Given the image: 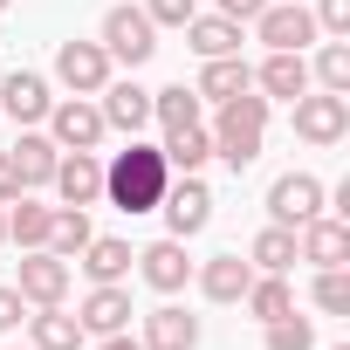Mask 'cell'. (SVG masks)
<instances>
[{"label":"cell","instance_id":"6","mask_svg":"<svg viewBox=\"0 0 350 350\" xmlns=\"http://www.w3.org/2000/svg\"><path fill=\"white\" fill-rule=\"evenodd\" d=\"M49 110H55V83L42 69H8L0 76V117H14L21 131H35V124H49Z\"/></svg>","mask_w":350,"mask_h":350},{"label":"cell","instance_id":"43","mask_svg":"<svg viewBox=\"0 0 350 350\" xmlns=\"http://www.w3.org/2000/svg\"><path fill=\"white\" fill-rule=\"evenodd\" d=\"M21 350H35V343H21Z\"/></svg>","mask_w":350,"mask_h":350},{"label":"cell","instance_id":"29","mask_svg":"<svg viewBox=\"0 0 350 350\" xmlns=\"http://www.w3.org/2000/svg\"><path fill=\"white\" fill-rule=\"evenodd\" d=\"M90 206H55V227H49V254H62V261H76L83 247H90Z\"/></svg>","mask_w":350,"mask_h":350},{"label":"cell","instance_id":"11","mask_svg":"<svg viewBox=\"0 0 350 350\" xmlns=\"http://www.w3.org/2000/svg\"><path fill=\"white\" fill-rule=\"evenodd\" d=\"M295 261H309V268H350V220H336V213L302 220L295 227Z\"/></svg>","mask_w":350,"mask_h":350},{"label":"cell","instance_id":"7","mask_svg":"<svg viewBox=\"0 0 350 350\" xmlns=\"http://www.w3.org/2000/svg\"><path fill=\"white\" fill-rule=\"evenodd\" d=\"M49 137H55L62 151H96V144L110 137V124H103V110H96L90 96H55V110H49Z\"/></svg>","mask_w":350,"mask_h":350},{"label":"cell","instance_id":"8","mask_svg":"<svg viewBox=\"0 0 350 350\" xmlns=\"http://www.w3.org/2000/svg\"><path fill=\"white\" fill-rule=\"evenodd\" d=\"M254 42H268V49H288V55H302V49L316 42V14L302 8V0H268V8L254 14Z\"/></svg>","mask_w":350,"mask_h":350},{"label":"cell","instance_id":"36","mask_svg":"<svg viewBox=\"0 0 350 350\" xmlns=\"http://www.w3.org/2000/svg\"><path fill=\"white\" fill-rule=\"evenodd\" d=\"M28 323V302H21V288L8 282V288H0V329H21Z\"/></svg>","mask_w":350,"mask_h":350},{"label":"cell","instance_id":"27","mask_svg":"<svg viewBox=\"0 0 350 350\" xmlns=\"http://www.w3.org/2000/svg\"><path fill=\"white\" fill-rule=\"evenodd\" d=\"M247 261H254V275H288L295 268V227H261L254 241H247Z\"/></svg>","mask_w":350,"mask_h":350},{"label":"cell","instance_id":"34","mask_svg":"<svg viewBox=\"0 0 350 350\" xmlns=\"http://www.w3.org/2000/svg\"><path fill=\"white\" fill-rule=\"evenodd\" d=\"M309 14H316V28H323L329 42H350V0H316Z\"/></svg>","mask_w":350,"mask_h":350},{"label":"cell","instance_id":"30","mask_svg":"<svg viewBox=\"0 0 350 350\" xmlns=\"http://www.w3.org/2000/svg\"><path fill=\"white\" fill-rule=\"evenodd\" d=\"M158 151H165V165H172V172H206V158H213V137L193 124V131H172Z\"/></svg>","mask_w":350,"mask_h":350},{"label":"cell","instance_id":"26","mask_svg":"<svg viewBox=\"0 0 350 350\" xmlns=\"http://www.w3.org/2000/svg\"><path fill=\"white\" fill-rule=\"evenodd\" d=\"M200 90H186V83H172V90H151V124L172 137V131H193L200 124Z\"/></svg>","mask_w":350,"mask_h":350},{"label":"cell","instance_id":"14","mask_svg":"<svg viewBox=\"0 0 350 350\" xmlns=\"http://www.w3.org/2000/svg\"><path fill=\"white\" fill-rule=\"evenodd\" d=\"M49 193H55L62 206H96V200H103V158H96V151H62Z\"/></svg>","mask_w":350,"mask_h":350},{"label":"cell","instance_id":"28","mask_svg":"<svg viewBox=\"0 0 350 350\" xmlns=\"http://www.w3.org/2000/svg\"><path fill=\"white\" fill-rule=\"evenodd\" d=\"M241 302H247V316H254V323H275V316H288V309H295V288H288V275H254Z\"/></svg>","mask_w":350,"mask_h":350},{"label":"cell","instance_id":"32","mask_svg":"<svg viewBox=\"0 0 350 350\" xmlns=\"http://www.w3.org/2000/svg\"><path fill=\"white\" fill-rule=\"evenodd\" d=\"M261 329H268V350H316V323L295 316V309L275 316V323H261Z\"/></svg>","mask_w":350,"mask_h":350},{"label":"cell","instance_id":"5","mask_svg":"<svg viewBox=\"0 0 350 350\" xmlns=\"http://www.w3.org/2000/svg\"><path fill=\"white\" fill-rule=\"evenodd\" d=\"M295 137L316 144V151L343 144V137H350V96H336V90H302V96H295Z\"/></svg>","mask_w":350,"mask_h":350},{"label":"cell","instance_id":"3","mask_svg":"<svg viewBox=\"0 0 350 350\" xmlns=\"http://www.w3.org/2000/svg\"><path fill=\"white\" fill-rule=\"evenodd\" d=\"M158 213H165V234H172V241H193V234H206V220H213V186L200 179V172H172Z\"/></svg>","mask_w":350,"mask_h":350},{"label":"cell","instance_id":"25","mask_svg":"<svg viewBox=\"0 0 350 350\" xmlns=\"http://www.w3.org/2000/svg\"><path fill=\"white\" fill-rule=\"evenodd\" d=\"M186 49H193L200 62H213V55H241V28H234L227 14H193V21H186Z\"/></svg>","mask_w":350,"mask_h":350},{"label":"cell","instance_id":"9","mask_svg":"<svg viewBox=\"0 0 350 350\" xmlns=\"http://www.w3.org/2000/svg\"><path fill=\"white\" fill-rule=\"evenodd\" d=\"M323 179H316V172H282V179L268 186V220L275 227H302V220H316L323 213Z\"/></svg>","mask_w":350,"mask_h":350},{"label":"cell","instance_id":"13","mask_svg":"<svg viewBox=\"0 0 350 350\" xmlns=\"http://www.w3.org/2000/svg\"><path fill=\"white\" fill-rule=\"evenodd\" d=\"M131 288L124 282H90V295H83V309H76V323H83V336H117V329H131Z\"/></svg>","mask_w":350,"mask_h":350},{"label":"cell","instance_id":"17","mask_svg":"<svg viewBox=\"0 0 350 350\" xmlns=\"http://www.w3.org/2000/svg\"><path fill=\"white\" fill-rule=\"evenodd\" d=\"M8 158H14V172H21V193H49L55 165H62V144H55L49 131H21Z\"/></svg>","mask_w":350,"mask_h":350},{"label":"cell","instance_id":"21","mask_svg":"<svg viewBox=\"0 0 350 350\" xmlns=\"http://www.w3.org/2000/svg\"><path fill=\"white\" fill-rule=\"evenodd\" d=\"M49 227H55V206L49 200H35V193H21V200H8V241L28 254V247H49Z\"/></svg>","mask_w":350,"mask_h":350},{"label":"cell","instance_id":"12","mask_svg":"<svg viewBox=\"0 0 350 350\" xmlns=\"http://www.w3.org/2000/svg\"><path fill=\"white\" fill-rule=\"evenodd\" d=\"M14 288H21V302H28V309H49V302H62V295H69V261H62V254H49V247H28V254H21V268H14Z\"/></svg>","mask_w":350,"mask_h":350},{"label":"cell","instance_id":"18","mask_svg":"<svg viewBox=\"0 0 350 350\" xmlns=\"http://www.w3.org/2000/svg\"><path fill=\"white\" fill-rule=\"evenodd\" d=\"M254 90L268 103H295L309 90V55H288V49H268V62L254 69Z\"/></svg>","mask_w":350,"mask_h":350},{"label":"cell","instance_id":"10","mask_svg":"<svg viewBox=\"0 0 350 350\" xmlns=\"http://www.w3.org/2000/svg\"><path fill=\"white\" fill-rule=\"evenodd\" d=\"M110 55H103V42H62L55 49V83L69 90V96H96L103 83H110Z\"/></svg>","mask_w":350,"mask_h":350},{"label":"cell","instance_id":"39","mask_svg":"<svg viewBox=\"0 0 350 350\" xmlns=\"http://www.w3.org/2000/svg\"><path fill=\"white\" fill-rule=\"evenodd\" d=\"M96 350H144V343H137V336H131V329H117V336H103V343H96Z\"/></svg>","mask_w":350,"mask_h":350},{"label":"cell","instance_id":"24","mask_svg":"<svg viewBox=\"0 0 350 350\" xmlns=\"http://www.w3.org/2000/svg\"><path fill=\"white\" fill-rule=\"evenodd\" d=\"M200 103H227V96H241V90H254V69L241 62V55H213V62H200Z\"/></svg>","mask_w":350,"mask_h":350},{"label":"cell","instance_id":"4","mask_svg":"<svg viewBox=\"0 0 350 350\" xmlns=\"http://www.w3.org/2000/svg\"><path fill=\"white\" fill-rule=\"evenodd\" d=\"M96 42H103V55H110V62H124V69H144V62L158 55V28H151V14H144V8H110Z\"/></svg>","mask_w":350,"mask_h":350},{"label":"cell","instance_id":"15","mask_svg":"<svg viewBox=\"0 0 350 350\" xmlns=\"http://www.w3.org/2000/svg\"><path fill=\"white\" fill-rule=\"evenodd\" d=\"M96 96H103L96 110H103V124H110V131L137 137V131L151 124V90H144V83H131V76H110V83H103Z\"/></svg>","mask_w":350,"mask_h":350},{"label":"cell","instance_id":"1","mask_svg":"<svg viewBox=\"0 0 350 350\" xmlns=\"http://www.w3.org/2000/svg\"><path fill=\"white\" fill-rule=\"evenodd\" d=\"M165 186H172V165H165V151L144 144V137H131L124 151L103 158V200H110L117 213H158Z\"/></svg>","mask_w":350,"mask_h":350},{"label":"cell","instance_id":"16","mask_svg":"<svg viewBox=\"0 0 350 350\" xmlns=\"http://www.w3.org/2000/svg\"><path fill=\"white\" fill-rule=\"evenodd\" d=\"M137 275H144V288H158V295H179L186 282H193V261H186V241H151V247H137Z\"/></svg>","mask_w":350,"mask_h":350},{"label":"cell","instance_id":"31","mask_svg":"<svg viewBox=\"0 0 350 350\" xmlns=\"http://www.w3.org/2000/svg\"><path fill=\"white\" fill-rule=\"evenodd\" d=\"M309 83H316V90L350 96V42H323V49H316V62H309Z\"/></svg>","mask_w":350,"mask_h":350},{"label":"cell","instance_id":"38","mask_svg":"<svg viewBox=\"0 0 350 350\" xmlns=\"http://www.w3.org/2000/svg\"><path fill=\"white\" fill-rule=\"evenodd\" d=\"M8 200H21V172H14L8 151H0V206H8Z\"/></svg>","mask_w":350,"mask_h":350},{"label":"cell","instance_id":"40","mask_svg":"<svg viewBox=\"0 0 350 350\" xmlns=\"http://www.w3.org/2000/svg\"><path fill=\"white\" fill-rule=\"evenodd\" d=\"M0 247H8V206H0Z\"/></svg>","mask_w":350,"mask_h":350},{"label":"cell","instance_id":"35","mask_svg":"<svg viewBox=\"0 0 350 350\" xmlns=\"http://www.w3.org/2000/svg\"><path fill=\"white\" fill-rule=\"evenodd\" d=\"M144 14H151V28H186L200 8L193 0H144Z\"/></svg>","mask_w":350,"mask_h":350},{"label":"cell","instance_id":"42","mask_svg":"<svg viewBox=\"0 0 350 350\" xmlns=\"http://www.w3.org/2000/svg\"><path fill=\"white\" fill-rule=\"evenodd\" d=\"M0 14H8V0H0Z\"/></svg>","mask_w":350,"mask_h":350},{"label":"cell","instance_id":"20","mask_svg":"<svg viewBox=\"0 0 350 350\" xmlns=\"http://www.w3.org/2000/svg\"><path fill=\"white\" fill-rule=\"evenodd\" d=\"M193 275H200V295H206V302H241L247 282H254V261H247V254H213V261L193 268Z\"/></svg>","mask_w":350,"mask_h":350},{"label":"cell","instance_id":"23","mask_svg":"<svg viewBox=\"0 0 350 350\" xmlns=\"http://www.w3.org/2000/svg\"><path fill=\"white\" fill-rule=\"evenodd\" d=\"M28 343L35 350H83L90 336H83V323L62 302H49V309H28Z\"/></svg>","mask_w":350,"mask_h":350},{"label":"cell","instance_id":"37","mask_svg":"<svg viewBox=\"0 0 350 350\" xmlns=\"http://www.w3.org/2000/svg\"><path fill=\"white\" fill-rule=\"evenodd\" d=\"M268 8V0H220V14L234 21V28H254V14Z\"/></svg>","mask_w":350,"mask_h":350},{"label":"cell","instance_id":"19","mask_svg":"<svg viewBox=\"0 0 350 350\" xmlns=\"http://www.w3.org/2000/svg\"><path fill=\"white\" fill-rule=\"evenodd\" d=\"M144 350H200V316H186L179 302H158L151 316H144V336H137Z\"/></svg>","mask_w":350,"mask_h":350},{"label":"cell","instance_id":"41","mask_svg":"<svg viewBox=\"0 0 350 350\" xmlns=\"http://www.w3.org/2000/svg\"><path fill=\"white\" fill-rule=\"evenodd\" d=\"M329 350H350V343H329Z\"/></svg>","mask_w":350,"mask_h":350},{"label":"cell","instance_id":"33","mask_svg":"<svg viewBox=\"0 0 350 350\" xmlns=\"http://www.w3.org/2000/svg\"><path fill=\"white\" fill-rule=\"evenodd\" d=\"M309 295H316L323 316H350V275L343 268H316V288Z\"/></svg>","mask_w":350,"mask_h":350},{"label":"cell","instance_id":"22","mask_svg":"<svg viewBox=\"0 0 350 350\" xmlns=\"http://www.w3.org/2000/svg\"><path fill=\"white\" fill-rule=\"evenodd\" d=\"M131 241H117V234H90V247L76 254V268L90 275V282H131Z\"/></svg>","mask_w":350,"mask_h":350},{"label":"cell","instance_id":"2","mask_svg":"<svg viewBox=\"0 0 350 350\" xmlns=\"http://www.w3.org/2000/svg\"><path fill=\"white\" fill-rule=\"evenodd\" d=\"M268 110H275V103H268L261 90H241V96H227V103H220V117H213V131H206V137H213V158H227L234 172H247V165L261 158Z\"/></svg>","mask_w":350,"mask_h":350}]
</instances>
